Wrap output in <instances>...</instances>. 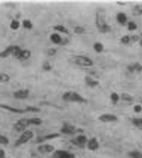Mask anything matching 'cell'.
Listing matches in <instances>:
<instances>
[{"mask_svg":"<svg viewBox=\"0 0 142 158\" xmlns=\"http://www.w3.org/2000/svg\"><path fill=\"white\" fill-rule=\"evenodd\" d=\"M86 148H88L89 151H98V148H99V140H98L96 138H90V139H88Z\"/></svg>","mask_w":142,"mask_h":158,"instance_id":"12","label":"cell"},{"mask_svg":"<svg viewBox=\"0 0 142 158\" xmlns=\"http://www.w3.org/2000/svg\"><path fill=\"white\" fill-rule=\"evenodd\" d=\"M37 151L40 152V154H52V152H55V148L52 143H40L39 146H37Z\"/></svg>","mask_w":142,"mask_h":158,"instance_id":"11","label":"cell"},{"mask_svg":"<svg viewBox=\"0 0 142 158\" xmlns=\"http://www.w3.org/2000/svg\"><path fill=\"white\" fill-rule=\"evenodd\" d=\"M0 158H6V154H5L3 149H0Z\"/></svg>","mask_w":142,"mask_h":158,"instance_id":"40","label":"cell"},{"mask_svg":"<svg viewBox=\"0 0 142 158\" xmlns=\"http://www.w3.org/2000/svg\"><path fill=\"white\" fill-rule=\"evenodd\" d=\"M54 30H55V33H58V34H67L68 35V30L64 27V25H55Z\"/></svg>","mask_w":142,"mask_h":158,"instance_id":"20","label":"cell"},{"mask_svg":"<svg viewBox=\"0 0 142 158\" xmlns=\"http://www.w3.org/2000/svg\"><path fill=\"white\" fill-rule=\"evenodd\" d=\"M34 138V131H31L30 129H27L25 131H22L19 135V138L16 139V142H15V146H21V145L27 143V142H30L31 139Z\"/></svg>","mask_w":142,"mask_h":158,"instance_id":"4","label":"cell"},{"mask_svg":"<svg viewBox=\"0 0 142 158\" xmlns=\"http://www.w3.org/2000/svg\"><path fill=\"white\" fill-rule=\"evenodd\" d=\"M18 61H28L30 58H31V52L28 50V49H21L19 50V53L15 56Z\"/></svg>","mask_w":142,"mask_h":158,"instance_id":"13","label":"cell"},{"mask_svg":"<svg viewBox=\"0 0 142 158\" xmlns=\"http://www.w3.org/2000/svg\"><path fill=\"white\" fill-rule=\"evenodd\" d=\"M115 19H117V22H118L120 25H126V24L129 22L127 15L124 14V12H118V14H117V16H115Z\"/></svg>","mask_w":142,"mask_h":158,"instance_id":"17","label":"cell"},{"mask_svg":"<svg viewBox=\"0 0 142 158\" xmlns=\"http://www.w3.org/2000/svg\"><path fill=\"white\" fill-rule=\"evenodd\" d=\"M129 157L130 158H142V152L136 151V149H132V151H129Z\"/></svg>","mask_w":142,"mask_h":158,"instance_id":"23","label":"cell"},{"mask_svg":"<svg viewBox=\"0 0 142 158\" xmlns=\"http://www.w3.org/2000/svg\"><path fill=\"white\" fill-rule=\"evenodd\" d=\"M21 25H22L24 28H27V30H31V28H33V22H31L30 19H24Z\"/></svg>","mask_w":142,"mask_h":158,"instance_id":"27","label":"cell"},{"mask_svg":"<svg viewBox=\"0 0 142 158\" xmlns=\"http://www.w3.org/2000/svg\"><path fill=\"white\" fill-rule=\"evenodd\" d=\"M120 99H123L124 102H132V101H133V96L129 95V93H122V95H120Z\"/></svg>","mask_w":142,"mask_h":158,"instance_id":"24","label":"cell"},{"mask_svg":"<svg viewBox=\"0 0 142 158\" xmlns=\"http://www.w3.org/2000/svg\"><path fill=\"white\" fill-rule=\"evenodd\" d=\"M9 80H11L9 74H6V73H0V83H7Z\"/></svg>","mask_w":142,"mask_h":158,"instance_id":"29","label":"cell"},{"mask_svg":"<svg viewBox=\"0 0 142 158\" xmlns=\"http://www.w3.org/2000/svg\"><path fill=\"white\" fill-rule=\"evenodd\" d=\"M59 133H62V135H67V136H73V135H75V133H79V135H81L83 133V130H79V129H75L74 126H71V124H62L61 130H59Z\"/></svg>","mask_w":142,"mask_h":158,"instance_id":"7","label":"cell"},{"mask_svg":"<svg viewBox=\"0 0 142 158\" xmlns=\"http://www.w3.org/2000/svg\"><path fill=\"white\" fill-rule=\"evenodd\" d=\"M50 41H52L54 44H58V46H64V44H68V43H70V37H64L62 34L52 33V34H50Z\"/></svg>","mask_w":142,"mask_h":158,"instance_id":"6","label":"cell"},{"mask_svg":"<svg viewBox=\"0 0 142 158\" xmlns=\"http://www.w3.org/2000/svg\"><path fill=\"white\" fill-rule=\"evenodd\" d=\"M141 40V35H130V43H135V41H139Z\"/></svg>","mask_w":142,"mask_h":158,"instance_id":"37","label":"cell"},{"mask_svg":"<svg viewBox=\"0 0 142 158\" xmlns=\"http://www.w3.org/2000/svg\"><path fill=\"white\" fill-rule=\"evenodd\" d=\"M12 96H14L15 99H28V98H30V90H27V89L16 90V92H14Z\"/></svg>","mask_w":142,"mask_h":158,"instance_id":"14","label":"cell"},{"mask_svg":"<svg viewBox=\"0 0 142 158\" xmlns=\"http://www.w3.org/2000/svg\"><path fill=\"white\" fill-rule=\"evenodd\" d=\"M28 123L30 126H39L41 124V118H28Z\"/></svg>","mask_w":142,"mask_h":158,"instance_id":"28","label":"cell"},{"mask_svg":"<svg viewBox=\"0 0 142 158\" xmlns=\"http://www.w3.org/2000/svg\"><path fill=\"white\" fill-rule=\"evenodd\" d=\"M56 53H58V49H55V48H49L46 50V55L47 56H55Z\"/></svg>","mask_w":142,"mask_h":158,"instance_id":"31","label":"cell"},{"mask_svg":"<svg viewBox=\"0 0 142 158\" xmlns=\"http://www.w3.org/2000/svg\"><path fill=\"white\" fill-rule=\"evenodd\" d=\"M21 48L18 44H12V46H7L5 50L0 52V58H7V56H16L19 53Z\"/></svg>","mask_w":142,"mask_h":158,"instance_id":"5","label":"cell"},{"mask_svg":"<svg viewBox=\"0 0 142 158\" xmlns=\"http://www.w3.org/2000/svg\"><path fill=\"white\" fill-rule=\"evenodd\" d=\"M52 69V65H50V62L46 61L45 64H43V71H50Z\"/></svg>","mask_w":142,"mask_h":158,"instance_id":"36","label":"cell"},{"mask_svg":"<svg viewBox=\"0 0 142 158\" xmlns=\"http://www.w3.org/2000/svg\"><path fill=\"white\" fill-rule=\"evenodd\" d=\"M110 98H111V102L114 103V105H115V103H118V101H120V95H118L117 92H113Z\"/></svg>","mask_w":142,"mask_h":158,"instance_id":"25","label":"cell"},{"mask_svg":"<svg viewBox=\"0 0 142 158\" xmlns=\"http://www.w3.org/2000/svg\"><path fill=\"white\" fill-rule=\"evenodd\" d=\"M71 61L74 62V64H77V65L83 67V68H90V67H93V61L86 55H75V56H73Z\"/></svg>","mask_w":142,"mask_h":158,"instance_id":"3","label":"cell"},{"mask_svg":"<svg viewBox=\"0 0 142 158\" xmlns=\"http://www.w3.org/2000/svg\"><path fill=\"white\" fill-rule=\"evenodd\" d=\"M127 71H129V73H132V74L142 73V65H141V64H138V62H133V64L127 65Z\"/></svg>","mask_w":142,"mask_h":158,"instance_id":"15","label":"cell"},{"mask_svg":"<svg viewBox=\"0 0 142 158\" xmlns=\"http://www.w3.org/2000/svg\"><path fill=\"white\" fill-rule=\"evenodd\" d=\"M98 120L101 123H115V121H118V117L115 114H101Z\"/></svg>","mask_w":142,"mask_h":158,"instance_id":"10","label":"cell"},{"mask_svg":"<svg viewBox=\"0 0 142 158\" xmlns=\"http://www.w3.org/2000/svg\"><path fill=\"white\" fill-rule=\"evenodd\" d=\"M84 83L88 84L89 87H96V86L99 84L96 78H93V77H90V76H86V77H84Z\"/></svg>","mask_w":142,"mask_h":158,"instance_id":"18","label":"cell"},{"mask_svg":"<svg viewBox=\"0 0 142 158\" xmlns=\"http://www.w3.org/2000/svg\"><path fill=\"white\" fill-rule=\"evenodd\" d=\"M28 126H30L28 118H21V120H18V121L14 124V130L18 131V133H22V131H25L28 129Z\"/></svg>","mask_w":142,"mask_h":158,"instance_id":"8","label":"cell"},{"mask_svg":"<svg viewBox=\"0 0 142 158\" xmlns=\"http://www.w3.org/2000/svg\"><path fill=\"white\" fill-rule=\"evenodd\" d=\"M71 143L75 145L77 148H86V143H88V138L81 133V135H79V136H75L73 140H71Z\"/></svg>","mask_w":142,"mask_h":158,"instance_id":"9","label":"cell"},{"mask_svg":"<svg viewBox=\"0 0 142 158\" xmlns=\"http://www.w3.org/2000/svg\"><path fill=\"white\" fill-rule=\"evenodd\" d=\"M133 14H135L136 16H141L142 15V5H136V6H133Z\"/></svg>","mask_w":142,"mask_h":158,"instance_id":"30","label":"cell"},{"mask_svg":"<svg viewBox=\"0 0 142 158\" xmlns=\"http://www.w3.org/2000/svg\"><path fill=\"white\" fill-rule=\"evenodd\" d=\"M24 111H31V112H37L39 108H34V106H27V108H24Z\"/></svg>","mask_w":142,"mask_h":158,"instance_id":"39","label":"cell"},{"mask_svg":"<svg viewBox=\"0 0 142 158\" xmlns=\"http://www.w3.org/2000/svg\"><path fill=\"white\" fill-rule=\"evenodd\" d=\"M93 49L96 53H102V50H104V44L102 43H99V41H96V43H93Z\"/></svg>","mask_w":142,"mask_h":158,"instance_id":"22","label":"cell"},{"mask_svg":"<svg viewBox=\"0 0 142 158\" xmlns=\"http://www.w3.org/2000/svg\"><path fill=\"white\" fill-rule=\"evenodd\" d=\"M62 99L65 101V102H75V103H86V99L83 96H80L77 92H65L64 95H62Z\"/></svg>","mask_w":142,"mask_h":158,"instance_id":"2","label":"cell"},{"mask_svg":"<svg viewBox=\"0 0 142 158\" xmlns=\"http://www.w3.org/2000/svg\"><path fill=\"white\" fill-rule=\"evenodd\" d=\"M133 111H135L136 114L142 112V105H135V106H133Z\"/></svg>","mask_w":142,"mask_h":158,"instance_id":"38","label":"cell"},{"mask_svg":"<svg viewBox=\"0 0 142 158\" xmlns=\"http://www.w3.org/2000/svg\"><path fill=\"white\" fill-rule=\"evenodd\" d=\"M54 158H75L71 152H68V151H55L54 152Z\"/></svg>","mask_w":142,"mask_h":158,"instance_id":"16","label":"cell"},{"mask_svg":"<svg viewBox=\"0 0 142 158\" xmlns=\"http://www.w3.org/2000/svg\"><path fill=\"white\" fill-rule=\"evenodd\" d=\"M21 27V22L18 19H12L11 21V30H18Z\"/></svg>","mask_w":142,"mask_h":158,"instance_id":"26","label":"cell"},{"mask_svg":"<svg viewBox=\"0 0 142 158\" xmlns=\"http://www.w3.org/2000/svg\"><path fill=\"white\" fill-rule=\"evenodd\" d=\"M120 41H122L123 44H132V43H130V35H123Z\"/></svg>","mask_w":142,"mask_h":158,"instance_id":"35","label":"cell"},{"mask_svg":"<svg viewBox=\"0 0 142 158\" xmlns=\"http://www.w3.org/2000/svg\"><path fill=\"white\" fill-rule=\"evenodd\" d=\"M84 31H86V30H84L83 27H80V25H74V33L75 34H83Z\"/></svg>","mask_w":142,"mask_h":158,"instance_id":"34","label":"cell"},{"mask_svg":"<svg viewBox=\"0 0 142 158\" xmlns=\"http://www.w3.org/2000/svg\"><path fill=\"white\" fill-rule=\"evenodd\" d=\"M56 138H59V133H50V135H46V136H41L40 139H37V142L41 143L45 140H52V139H56Z\"/></svg>","mask_w":142,"mask_h":158,"instance_id":"19","label":"cell"},{"mask_svg":"<svg viewBox=\"0 0 142 158\" xmlns=\"http://www.w3.org/2000/svg\"><path fill=\"white\" fill-rule=\"evenodd\" d=\"M139 43H141V46H142V39H141V40H139Z\"/></svg>","mask_w":142,"mask_h":158,"instance_id":"41","label":"cell"},{"mask_svg":"<svg viewBox=\"0 0 142 158\" xmlns=\"http://www.w3.org/2000/svg\"><path fill=\"white\" fill-rule=\"evenodd\" d=\"M7 143H9V139H7L5 135H2V133H0V145H2V146H5V145H7Z\"/></svg>","mask_w":142,"mask_h":158,"instance_id":"32","label":"cell"},{"mask_svg":"<svg viewBox=\"0 0 142 158\" xmlns=\"http://www.w3.org/2000/svg\"><path fill=\"white\" fill-rule=\"evenodd\" d=\"M95 24H96V28L99 30V33H110L111 28H110L108 22H107V18L104 15V10L102 9H98V14H96V19H95Z\"/></svg>","mask_w":142,"mask_h":158,"instance_id":"1","label":"cell"},{"mask_svg":"<svg viewBox=\"0 0 142 158\" xmlns=\"http://www.w3.org/2000/svg\"><path fill=\"white\" fill-rule=\"evenodd\" d=\"M127 28L130 30V31H135L136 28H138V25H136V22H133V21H129V22H127Z\"/></svg>","mask_w":142,"mask_h":158,"instance_id":"33","label":"cell"},{"mask_svg":"<svg viewBox=\"0 0 142 158\" xmlns=\"http://www.w3.org/2000/svg\"><path fill=\"white\" fill-rule=\"evenodd\" d=\"M132 124H133L135 127H138L139 130H142V118H138V117L132 118Z\"/></svg>","mask_w":142,"mask_h":158,"instance_id":"21","label":"cell"}]
</instances>
